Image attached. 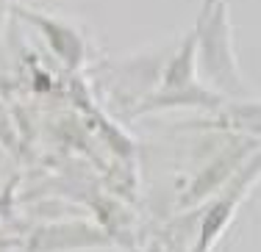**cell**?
<instances>
[{"label":"cell","mask_w":261,"mask_h":252,"mask_svg":"<svg viewBox=\"0 0 261 252\" xmlns=\"http://www.w3.org/2000/svg\"><path fill=\"white\" fill-rule=\"evenodd\" d=\"M22 17H25L28 22H34V25L45 34V39L50 42V47L56 50L59 58H64L70 67H75L81 61V56H84V42H81V36L70 25H64V22H59V20H50V17L34 14V11H28V9H22Z\"/></svg>","instance_id":"6da1fadb"}]
</instances>
